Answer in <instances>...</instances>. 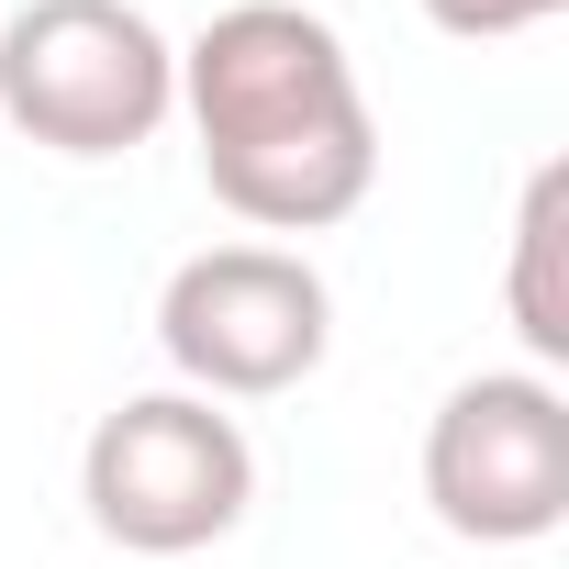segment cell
Segmentation results:
<instances>
[{"instance_id": "cell-7", "label": "cell", "mask_w": 569, "mask_h": 569, "mask_svg": "<svg viewBox=\"0 0 569 569\" xmlns=\"http://www.w3.org/2000/svg\"><path fill=\"white\" fill-rule=\"evenodd\" d=\"M413 12H425L436 34H458V46H502V34H536V23H558L569 0H413Z\"/></svg>"}, {"instance_id": "cell-4", "label": "cell", "mask_w": 569, "mask_h": 569, "mask_svg": "<svg viewBox=\"0 0 569 569\" xmlns=\"http://www.w3.org/2000/svg\"><path fill=\"white\" fill-rule=\"evenodd\" d=\"M157 347L179 369V391L201 402H268L302 391L336 347V291L325 268L291 246H201L168 268L157 291Z\"/></svg>"}, {"instance_id": "cell-5", "label": "cell", "mask_w": 569, "mask_h": 569, "mask_svg": "<svg viewBox=\"0 0 569 569\" xmlns=\"http://www.w3.org/2000/svg\"><path fill=\"white\" fill-rule=\"evenodd\" d=\"M425 502L469 547H536L569 525V391L547 369H480L425 425Z\"/></svg>"}, {"instance_id": "cell-1", "label": "cell", "mask_w": 569, "mask_h": 569, "mask_svg": "<svg viewBox=\"0 0 569 569\" xmlns=\"http://www.w3.org/2000/svg\"><path fill=\"white\" fill-rule=\"evenodd\" d=\"M179 112L201 134V179L257 234H325L380 179V123L358 57L302 0H234L179 46Z\"/></svg>"}, {"instance_id": "cell-3", "label": "cell", "mask_w": 569, "mask_h": 569, "mask_svg": "<svg viewBox=\"0 0 569 569\" xmlns=\"http://www.w3.org/2000/svg\"><path fill=\"white\" fill-rule=\"evenodd\" d=\"M79 502L123 558H190L223 547L257 502V447L201 391H134L79 447Z\"/></svg>"}, {"instance_id": "cell-2", "label": "cell", "mask_w": 569, "mask_h": 569, "mask_svg": "<svg viewBox=\"0 0 569 569\" xmlns=\"http://www.w3.org/2000/svg\"><path fill=\"white\" fill-rule=\"evenodd\" d=\"M179 112V46L134 0H23L0 23V123L57 157H134Z\"/></svg>"}, {"instance_id": "cell-6", "label": "cell", "mask_w": 569, "mask_h": 569, "mask_svg": "<svg viewBox=\"0 0 569 569\" xmlns=\"http://www.w3.org/2000/svg\"><path fill=\"white\" fill-rule=\"evenodd\" d=\"M558 246H569V157H547L513 201V268H502V302H513V336L536 369L569 358V279H558Z\"/></svg>"}]
</instances>
